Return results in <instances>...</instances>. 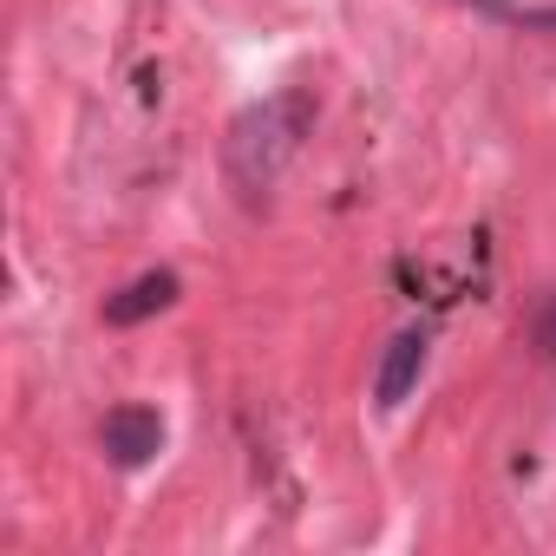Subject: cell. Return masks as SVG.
I'll return each instance as SVG.
<instances>
[{
    "mask_svg": "<svg viewBox=\"0 0 556 556\" xmlns=\"http://www.w3.org/2000/svg\"><path fill=\"white\" fill-rule=\"evenodd\" d=\"M157 445H164V419H157L151 406H118V413H105V458H112V465L138 471L144 458H157Z\"/></svg>",
    "mask_w": 556,
    "mask_h": 556,
    "instance_id": "2",
    "label": "cell"
},
{
    "mask_svg": "<svg viewBox=\"0 0 556 556\" xmlns=\"http://www.w3.org/2000/svg\"><path fill=\"white\" fill-rule=\"evenodd\" d=\"M308 125H315V99H308L302 86H295V92H275V99H262V105H249V112L229 125V138H223V170H229V184H236L249 203H262L275 184H282L289 157L302 151Z\"/></svg>",
    "mask_w": 556,
    "mask_h": 556,
    "instance_id": "1",
    "label": "cell"
},
{
    "mask_svg": "<svg viewBox=\"0 0 556 556\" xmlns=\"http://www.w3.org/2000/svg\"><path fill=\"white\" fill-rule=\"evenodd\" d=\"M536 348H543V354H556V302H549V308H543V321H536Z\"/></svg>",
    "mask_w": 556,
    "mask_h": 556,
    "instance_id": "5",
    "label": "cell"
},
{
    "mask_svg": "<svg viewBox=\"0 0 556 556\" xmlns=\"http://www.w3.org/2000/svg\"><path fill=\"white\" fill-rule=\"evenodd\" d=\"M170 302H177V275H170V268H144L138 282H125V289L105 302V321H112V328H138V321L164 315Z\"/></svg>",
    "mask_w": 556,
    "mask_h": 556,
    "instance_id": "4",
    "label": "cell"
},
{
    "mask_svg": "<svg viewBox=\"0 0 556 556\" xmlns=\"http://www.w3.org/2000/svg\"><path fill=\"white\" fill-rule=\"evenodd\" d=\"M426 334L419 328H406V334H393L387 341V354H380V374H374V400L393 413V406H406V393L419 387V374H426Z\"/></svg>",
    "mask_w": 556,
    "mask_h": 556,
    "instance_id": "3",
    "label": "cell"
}]
</instances>
